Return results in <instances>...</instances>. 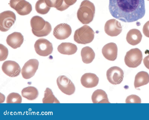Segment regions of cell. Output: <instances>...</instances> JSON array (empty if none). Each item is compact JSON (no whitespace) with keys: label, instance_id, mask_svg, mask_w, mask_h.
<instances>
[{"label":"cell","instance_id":"cell-15","mask_svg":"<svg viewBox=\"0 0 149 120\" xmlns=\"http://www.w3.org/2000/svg\"><path fill=\"white\" fill-rule=\"evenodd\" d=\"M80 81L81 85L84 87L91 88L97 86L99 83V79L95 74L87 73L82 76Z\"/></svg>","mask_w":149,"mask_h":120},{"label":"cell","instance_id":"cell-25","mask_svg":"<svg viewBox=\"0 0 149 120\" xmlns=\"http://www.w3.org/2000/svg\"><path fill=\"white\" fill-rule=\"evenodd\" d=\"M35 8L38 13L45 15L49 12L51 8L47 5L45 0H38L36 3Z\"/></svg>","mask_w":149,"mask_h":120},{"label":"cell","instance_id":"cell-26","mask_svg":"<svg viewBox=\"0 0 149 120\" xmlns=\"http://www.w3.org/2000/svg\"><path fill=\"white\" fill-rule=\"evenodd\" d=\"M52 30L51 24L48 22L46 21V23L45 27L41 31H35L32 30L33 34L38 37L46 36L48 35Z\"/></svg>","mask_w":149,"mask_h":120},{"label":"cell","instance_id":"cell-21","mask_svg":"<svg viewBox=\"0 0 149 120\" xmlns=\"http://www.w3.org/2000/svg\"><path fill=\"white\" fill-rule=\"evenodd\" d=\"M46 23V21L39 16H33L30 21L32 30L35 31H39L42 30L45 27Z\"/></svg>","mask_w":149,"mask_h":120},{"label":"cell","instance_id":"cell-5","mask_svg":"<svg viewBox=\"0 0 149 120\" xmlns=\"http://www.w3.org/2000/svg\"><path fill=\"white\" fill-rule=\"evenodd\" d=\"M16 20L15 14L10 10H6L0 14V30L2 32L9 30Z\"/></svg>","mask_w":149,"mask_h":120},{"label":"cell","instance_id":"cell-7","mask_svg":"<svg viewBox=\"0 0 149 120\" xmlns=\"http://www.w3.org/2000/svg\"><path fill=\"white\" fill-rule=\"evenodd\" d=\"M10 6L21 15H27L32 10L31 4L25 0H10Z\"/></svg>","mask_w":149,"mask_h":120},{"label":"cell","instance_id":"cell-22","mask_svg":"<svg viewBox=\"0 0 149 120\" xmlns=\"http://www.w3.org/2000/svg\"><path fill=\"white\" fill-rule=\"evenodd\" d=\"M81 56L83 62L86 64L91 63L94 59L95 54L90 47L86 46L83 47L81 51Z\"/></svg>","mask_w":149,"mask_h":120},{"label":"cell","instance_id":"cell-12","mask_svg":"<svg viewBox=\"0 0 149 120\" xmlns=\"http://www.w3.org/2000/svg\"><path fill=\"white\" fill-rule=\"evenodd\" d=\"M104 30L105 33L109 36H116L121 32L122 28L120 22L115 19H111L106 22Z\"/></svg>","mask_w":149,"mask_h":120},{"label":"cell","instance_id":"cell-33","mask_svg":"<svg viewBox=\"0 0 149 120\" xmlns=\"http://www.w3.org/2000/svg\"><path fill=\"white\" fill-rule=\"evenodd\" d=\"M143 62L145 66L149 69V55L144 58Z\"/></svg>","mask_w":149,"mask_h":120},{"label":"cell","instance_id":"cell-17","mask_svg":"<svg viewBox=\"0 0 149 120\" xmlns=\"http://www.w3.org/2000/svg\"><path fill=\"white\" fill-rule=\"evenodd\" d=\"M142 35L140 31L137 29H132L127 33L126 40L131 45L134 46L139 44L141 41Z\"/></svg>","mask_w":149,"mask_h":120},{"label":"cell","instance_id":"cell-29","mask_svg":"<svg viewBox=\"0 0 149 120\" xmlns=\"http://www.w3.org/2000/svg\"><path fill=\"white\" fill-rule=\"evenodd\" d=\"M126 103H141V100L138 96L132 94L128 96L125 100Z\"/></svg>","mask_w":149,"mask_h":120},{"label":"cell","instance_id":"cell-3","mask_svg":"<svg viewBox=\"0 0 149 120\" xmlns=\"http://www.w3.org/2000/svg\"><path fill=\"white\" fill-rule=\"evenodd\" d=\"M95 33L89 26L85 25L76 30L74 33V41L78 44H86L91 42L94 37Z\"/></svg>","mask_w":149,"mask_h":120},{"label":"cell","instance_id":"cell-18","mask_svg":"<svg viewBox=\"0 0 149 120\" xmlns=\"http://www.w3.org/2000/svg\"><path fill=\"white\" fill-rule=\"evenodd\" d=\"M57 50L62 54L71 55L76 53L77 48L75 44L72 43L63 42L58 46Z\"/></svg>","mask_w":149,"mask_h":120},{"label":"cell","instance_id":"cell-4","mask_svg":"<svg viewBox=\"0 0 149 120\" xmlns=\"http://www.w3.org/2000/svg\"><path fill=\"white\" fill-rule=\"evenodd\" d=\"M143 59L141 51L139 49H132L127 52L124 58L126 65L130 68H136L141 63Z\"/></svg>","mask_w":149,"mask_h":120},{"label":"cell","instance_id":"cell-11","mask_svg":"<svg viewBox=\"0 0 149 120\" xmlns=\"http://www.w3.org/2000/svg\"><path fill=\"white\" fill-rule=\"evenodd\" d=\"M2 70L7 76L13 77L18 76L21 71L20 67L18 63L12 60H7L3 63Z\"/></svg>","mask_w":149,"mask_h":120},{"label":"cell","instance_id":"cell-1","mask_svg":"<svg viewBox=\"0 0 149 120\" xmlns=\"http://www.w3.org/2000/svg\"><path fill=\"white\" fill-rule=\"evenodd\" d=\"M109 8L113 17L125 22L137 21L145 13L144 0H109Z\"/></svg>","mask_w":149,"mask_h":120},{"label":"cell","instance_id":"cell-9","mask_svg":"<svg viewBox=\"0 0 149 120\" xmlns=\"http://www.w3.org/2000/svg\"><path fill=\"white\" fill-rule=\"evenodd\" d=\"M39 64L38 60L32 59L27 61L21 69V74L24 79H28L33 76L37 70Z\"/></svg>","mask_w":149,"mask_h":120},{"label":"cell","instance_id":"cell-27","mask_svg":"<svg viewBox=\"0 0 149 120\" xmlns=\"http://www.w3.org/2000/svg\"><path fill=\"white\" fill-rule=\"evenodd\" d=\"M22 100V97L18 93L12 92L7 96L6 102L7 103H21Z\"/></svg>","mask_w":149,"mask_h":120},{"label":"cell","instance_id":"cell-30","mask_svg":"<svg viewBox=\"0 0 149 120\" xmlns=\"http://www.w3.org/2000/svg\"><path fill=\"white\" fill-rule=\"evenodd\" d=\"M0 61H3L7 58L8 51L7 48L2 44H0Z\"/></svg>","mask_w":149,"mask_h":120},{"label":"cell","instance_id":"cell-8","mask_svg":"<svg viewBox=\"0 0 149 120\" xmlns=\"http://www.w3.org/2000/svg\"><path fill=\"white\" fill-rule=\"evenodd\" d=\"M56 83L59 89L63 93L70 95L75 92V86L71 80L66 76L61 75L58 77Z\"/></svg>","mask_w":149,"mask_h":120},{"label":"cell","instance_id":"cell-14","mask_svg":"<svg viewBox=\"0 0 149 120\" xmlns=\"http://www.w3.org/2000/svg\"><path fill=\"white\" fill-rule=\"evenodd\" d=\"M102 53L104 57L110 61H114L117 58L118 48L116 44L113 42H110L105 44L102 48Z\"/></svg>","mask_w":149,"mask_h":120},{"label":"cell","instance_id":"cell-23","mask_svg":"<svg viewBox=\"0 0 149 120\" xmlns=\"http://www.w3.org/2000/svg\"><path fill=\"white\" fill-rule=\"evenodd\" d=\"M22 96L30 100L36 99L38 95L37 89L33 86H28L23 88L21 91Z\"/></svg>","mask_w":149,"mask_h":120},{"label":"cell","instance_id":"cell-24","mask_svg":"<svg viewBox=\"0 0 149 120\" xmlns=\"http://www.w3.org/2000/svg\"><path fill=\"white\" fill-rule=\"evenodd\" d=\"M42 102L43 103H60L58 100L54 95L52 90L48 87L45 91Z\"/></svg>","mask_w":149,"mask_h":120},{"label":"cell","instance_id":"cell-10","mask_svg":"<svg viewBox=\"0 0 149 120\" xmlns=\"http://www.w3.org/2000/svg\"><path fill=\"white\" fill-rule=\"evenodd\" d=\"M124 74L121 68L117 66H113L107 70L106 76L110 83L113 85H117L120 83L123 80Z\"/></svg>","mask_w":149,"mask_h":120},{"label":"cell","instance_id":"cell-34","mask_svg":"<svg viewBox=\"0 0 149 120\" xmlns=\"http://www.w3.org/2000/svg\"><path fill=\"white\" fill-rule=\"evenodd\" d=\"M147 0L149 1V0Z\"/></svg>","mask_w":149,"mask_h":120},{"label":"cell","instance_id":"cell-28","mask_svg":"<svg viewBox=\"0 0 149 120\" xmlns=\"http://www.w3.org/2000/svg\"><path fill=\"white\" fill-rule=\"evenodd\" d=\"M47 5L49 7H54L59 10L61 6L63 0H45Z\"/></svg>","mask_w":149,"mask_h":120},{"label":"cell","instance_id":"cell-19","mask_svg":"<svg viewBox=\"0 0 149 120\" xmlns=\"http://www.w3.org/2000/svg\"><path fill=\"white\" fill-rule=\"evenodd\" d=\"M93 103H110L106 92L101 89L95 90L91 96Z\"/></svg>","mask_w":149,"mask_h":120},{"label":"cell","instance_id":"cell-13","mask_svg":"<svg viewBox=\"0 0 149 120\" xmlns=\"http://www.w3.org/2000/svg\"><path fill=\"white\" fill-rule=\"evenodd\" d=\"M72 32L71 28L69 25L66 23H61L54 28L53 35L57 39L63 40L68 38Z\"/></svg>","mask_w":149,"mask_h":120},{"label":"cell","instance_id":"cell-32","mask_svg":"<svg viewBox=\"0 0 149 120\" xmlns=\"http://www.w3.org/2000/svg\"><path fill=\"white\" fill-rule=\"evenodd\" d=\"M143 32L146 37L149 38V21L146 22L144 25Z\"/></svg>","mask_w":149,"mask_h":120},{"label":"cell","instance_id":"cell-6","mask_svg":"<svg viewBox=\"0 0 149 120\" xmlns=\"http://www.w3.org/2000/svg\"><path fill=\"white\" fill-rule=\"evenodd\" d=\"M34 47L36 53L42 56H46L51 54L53 50L52 44L48 40L43 38L37 40Z\"/></svg>","mask_w":149,"mask_h":120},{"label":"cell","instance_id":"cell-2","mask_svg":"<svg viewBox=\"0 0 149 120\" xmlns=\"http://www.w3.org/2000/svg\"><path fill=\"white\" fill-rule=\"evenodd\" d=\"M95 11L94 4L88 0H84L77 10V18L83 24H89L93 19Z\"/></svg>","mask_w":149,"mask_h":120},{"label":"cell","instance_id":"cell-20","mask_svg":"<svg viewBox=\"0 0 149 120\" xmlns=\"http://www.w3.org/2000/svg\"><path fill=\"white\" fill-rule=\"evenodd\" d=\"M149 82V75L146 71H141L136 75L134 85L135 88L146 85Z\"/></svg>","mask_w":149,"mask_h":120},{"label":"cell","instance_id":"cell-31","mask_svg":"<svg viewBox=\"0 0 149 120\" xmlns=\"http://www.w3.org/2000/svg\"><path fill=\"white\" fill-rule=\"evenodd\" d=\"M77 1V0H63L62 5L58 10L61 11L66 10L74 4Z\"/></svg>","mask_w":149,"mask_h":120},{"label":"cell","instance_id":"cell-16","mask_svg":"<svg viewBox=\"0 0 149 120\" xmlns=\"http://www.w3.org/2000/svg\"><path fill=\"white\" fill-rule=\"evenodd\" d=\"M6 42L7 44L13 49L20 47L24 42V37L20 32H15L7 36Z\"/></svg>","mask_w":149,"mask_h":120}]
</instances>
